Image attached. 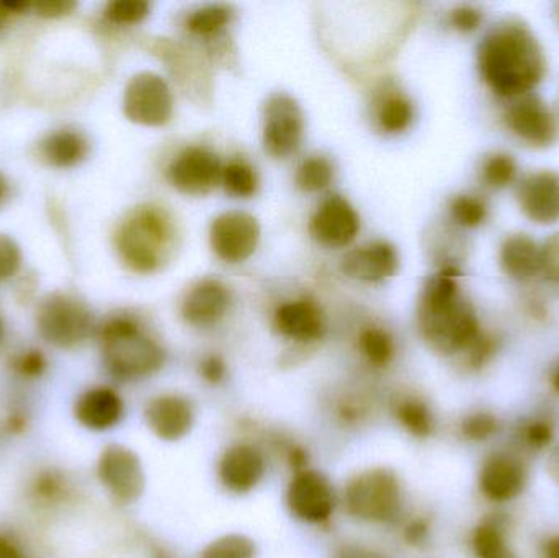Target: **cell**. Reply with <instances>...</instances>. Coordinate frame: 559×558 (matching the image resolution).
<instances>
[{
    "label": "cell",
    "mask_w": 559,
    "mask_h": 558,
    "mask_svg": "<svg viewBox=\"0 0 559 558\" xmlns=\"http://www.w3.org/2000/svg\"><path fill=\"white\" fill-rule=\"evenodd\" d=\"M483 81L499 97L531 94L547 74V58L532 29L518 20L496 25L478 49Z\"/></svg>",
    "instance_id": "obj_1"
},
{
    "label": "cell",
    "mask_w": 559,
    "mask_h": 558,
    "mask_svg": "<svg viewBox=\"0 0 559 558\" xmlns=\"http://www.w3.org/2000/svg\"><path fill=\"white\" fill-rule=\"evenodd\" d=\"M459 278V269L445 265L427 282L419 301L420 336L443 357L462 356L483 331L475 308L460 290Z\"/></svg>",
    "instance_id": "obj_2"
},
{
    "label": "cell",
    "mask_w": 559,
    "mask_h": 558,
    "mask_svg": "<svg viewBox=\"0 0 559 558\" xmlns=\"http://www.w3.org/2000/svg\"><path fill=\"white\" fill-rule=\"evenodd\" d=\"M100 349L105 369L117 382H143L166 366V349L131 317L110 318L100 328Z\"/></svg>",
    "instance_id": "obj_3"
},
{
    "label": "cell",
    "mask_w": 559,
    "mask_h": 558,
    "mask_svg": "<svg viewBox=\"0 0 559 558\" xmlns=\"http://www.w3.org/2000/svg\"><path fill=\"white\" fill-rule=\"evenodd\" d=\"M338 498L345 514L357 523L393 526L404 518L403 480L388 465H371L355 472L345 482Z\"/></svg>",
    "instance_id": "obj_4"
},
{
    "label": "cell",
    "mask_w": 559,
    "mask_h": 558,
    "mask_svg": "<svg viewBox=\"0 0 559 558\" xmlns=\"http://www.w3.org/2000/svg\"><path fill=\"white\" fill-rule=\"evenodd\" d=\"M174 228L164 210L143 205L128 215L115 235L121 261L138 274H153L166 261Z\"/></svg>",
    "instance_id": "obj_5"
},
{
    "label": "cell",
    "mask_w": 559,
    "mask_h": 558,
    "mask_svg": "<svg viewBox=\"0 0 559 558\" xmlns=\"http://www.w3.org/2000/svg\"><path fill=\"white\" fill-rule=\"evenodd\" d=\"M338 498L331 478L314 467L289 474L285 507L289 517L305 526L328 527L334 521Z\"/></svg>",
    "instance_id": "obj_6"
},
{
    "label": "cell",
    "mask_w": 559,
    "mask_h": 558,
    "mask_svg": "<svg viewBox=\"0 0 559 558\" xmlns=\"http://www.w3.org/2000/svg\"><path fill=\"white\" fill-rule=\"evenodd\" d=\"M95 477L117 507H133L146 491V471L140 454L120 442L102 449L95 462Z\"/></svg>",
    "instance_id": "obj_7"
},
{
    "label": "cell",
    "mask_w": 559,
    "mask_h": 558,
    "mask_svg": "<svg viewBox=\"0 0 559 558\" xmlns=\"http://www.w3.org/2000/svg\"><path fill=\"white\" fill-rule=\"evenodd\" d=\"M39 336L58 347L74 349L91 337L94 330L91 311L68 294H51L39 304L36 313Z\"/></svg>",
    "instance_id": "obj_8"
},
{
    "label": "cell",
    "mask_w": 559,
    "mask_h": 558,
    "mask_svg": "<svg viewBox=\"0 0 559 558\" xmlns=\"http://www.w3.org/2000/svg\"><path fill=\"white\" fill-rule=\"evenodd\" d=\"M269 472L267 451L251 439L233 442L216 461V478L226 494L248 497L254 494Z\"/></svg>",
    "instance_id": "obj_9"
},
{
    "label": "cell",
    "mask_w": 559,
    "mask_h": 558,
    "mask_svg": "<svg viewBox=\"0 0 559 558\" xmlns=\"http://www.w3.org/2000/svg\"><path fill=\"white\" fill-rule=\"evenodd\" d=\"M123 110L128 120L134 123L163 127L173 118V92L160 75L140 72L130 79L124 88Z\"/></svg>",
    "instance_id": "obj_10"
},
{
    "label": "cell",
    "mask_w": 559,
    "mask_h": 558,
    "mask_svg": "<svg viewBox=\"0 0 559 558\" xmlns=\"http://www.w3.org/2000/svg\"><path fill=\"white\" fill-rule=\"evenodd\" d=\"M143 419L154 438L174 444L192 435L197 425V406L183 393L164 392L147 400Z\"/></svg>",
    "instance_id": "obj_11"
},
{
    "label": "cell",
    "mask_w": 559,
    "mask_h": 558,
    "mask_svg": "<svg viewBox=\"0 0 559 558\" xmlns=\"http://www.w3.org/2000/svg\"><path fill=\"white\" fill-rule=\"evenodd\" d=\"M305 133V117L295 98L275 94L264 110V146L271 156H292L298 151Z\"/></svg>",
    "instance_id": "obj_12"
},
{
    "label": "cell",
    "mask_w": 559,
    "mask_h": 558,
    "mask_svg": "<svg viewBox=\"0 0 559 558\" xmlns=\"http://www.w3.org/2000/svg\"><path fill=\"white\" fill-rule=\"evenodd\" d=\"M528 484V468L514 452H492L478 472L479 494L495 504L518 500Z\"/></svg>",
    "instance_id": "obj_13"
},
{
    "label": "cell",
    "mask_w": 559,
    "mask_h": 558,
    "mask_svg": "<svg viewBox=\"0 0 559 558\" xmlns=\"http://www.w3.org/2000/svg\"><path fill=\"white\" fill-rule=\"evenodd\" d=\"M213 251L229 264L248 261L261 241V226L246 212H226L213 222L210 229Z\"/></svg>",
    "instance_id": "obj_14"
},
{
    "label": "cell",
    "mask_w": 559,
    "mask_h": 558,
    "mask_svg": "<svg viewBox=\"0 0 559 558\" xmlns=\"http://www.w3.org/2000/svg\"><path fill=\"white\" fill-rule=\"evenodd\" d=\"M223 167L209 147H186L169 167V180L187 195H205L222 180Z\"/></svg>",
    "instance_id": "obj_15"
},
{
    "label": "cell",
    "mask_w": 559,
    "mask_h": 558,
    "mask_svg": "<svg viewBox=\"0 0 559 558\" xmlns=\"http://www.w3.org/2000/svg\"><path fill=\"white\" fill-rule=\"evenodd\" d=\"M509 130L531 147H547L557 138V121L538 95L515 98L504 115Z\"/></svg>",
    "instance_id": "obj_16"
},
{
    "label": "cell",
    "mask_w": 559,
    "mask_h": 558,
    "mask_svg": "<svg viewBox=\"0 0 559 558\" xmlns=\"http://www.w3.org/2000/svg\"><path fill=\"white\" fill-rule=\"evenodd\" d=\"M72 415L85 431L100 435L114 431L124 422L127 403L114 387H91L75 399Z\"/></svg>",
    "instance_id": "obj_17"
},
{
    "label": "cell",
    "mask_w": 559,
    "mask_h": 558,
    "mask_svg": "<svg viewBox=\"0 0 559 558\" xmlns=\"http://www.w3.org/2000/svg\"><path fill=\"white\" fill-rule=\"evenodd\" d=\"M360 229V219L354 206L341 195H331L319 205L311 218L312 238L328 248H345Z\"/></svg>",
    "instance_id": "obj_18"
},
{
    "label": "cell",
    "mask_w": 559,
    "mask_h": 558,
    "mask_svg": "<svg viewBox=\"0 0 559 558\" xmlns=\"http://www.w3.org/2000/svg\"><path fill=\"white\" fill-rule=\"evenodd\" d=\"M522 212L538 225L559 222V174L555 170H538L528 174L518 190Z\"/></svg>",
    "instance_id": "obj_19"
},
{
    "label": "cell",
    "mask_w": 559,
    "mask_h": 558,
    "mask_svg": "<svg viewBox=\"0 0 559 558\" xmlns=\"http://www.w3.org/2000/svg\"><path fill=\"white\" fill-rule=\"evenodd\" d=\"M231 307V292L218 281L197 284L182 305V317L190 327L212 328L218 324Z\"/></svg>",
    "instance_id": "obj_20"
},
{
    "label": "cell",
    "mask_w": 559,
    "mask_h": 558,
    "mask_svg": "<svg viewBox=\"0 0 559 558\" xmlns=\"http://www.w3.org/2000/svg\"><path fill=\"white\" fill-rule=\"evenodd\" d=\"M341 268L347 277L355 281L381 282L396 274L400 258L390 242L374 241L347 252Z\"/></svg>",
    "instance_id": "obj_21"
},
{
    "label": "cell",
    "mask_w": 559,
    "mask_h": 558,
    "mask_svg": "<svg viewBox=\"0 0 559 558\" xmlns=\"http://www.w3.org/2000/svg\"><path fill=\"white\" fill-rule=\"evenodd\" d=\"M75 485L68 472L49 465L41 467L29 478L26 497L33 508L41 513H55L75 500Z\"/></svg>",
    "instance_id": "obj_22"
},
{
    "label": "cell",
    "mask_w": 559,
    "mask_h": 558,
    "mask_svg": "<svg viewBox=\"0 0 559 558\" xmlns=\"http://www.w3.org/2000/svg\"><path fill=\"white\" fill-rule=\"evenodd\" d=\"M275 328L286 340L311 344L324 336V318L318 305L311 300L283 304L275 313Z\"/></svg>",
    "instance_id": "obj_23"
},
{
    "label": "cell",
    "mask_w": 559,
    "mask_h": 558,
    "mask_svg": "<svg viewBox=\"0 0 559 558\" xmlns=\"http://www.w3.org/2000/svg\"><path fill=\"white\" fill-rule=\"evenodd\" d=\"M390 415L409 438L427 441L436 435V413L429 402L416 393H401L391 399Z\"/></svg>",
    "instance_id": "obj_24"
},
{
    "label": "cell",
    "mask_w": 559,
    "mask_h": 558,
    "mask_svg": "<svg viewBox=\"0 0 559 558\" xmlns=\"http://www.w3.org/2000/svg\"><path fill=\"white\" fill-rule=\"evenodd\" d=\"M502 271L515 281H528L542 272V248L528 235L508 236L499 252Z\"/></svg>",
    "instance_id": "obj_25"
},
{
    "label": "cell",
    "mask_w": 559,
    "mask_h": 558,
    "mask_svg": "<svg viewBox=\"0 0 559 558\" xmlns=\"http://www.w3.org/2000/svg\"><path fill=\"white\" fill-rule=\"evenodd\" d=\"M469 549L475 558H519L509 541L508 527L499 517L485 518L473 527Z\"/></svg>",
    "instance_id": "obj_26"
},
{
    "label": "cell",
    "mask_w": 559,
    "mask_h": 558,
    "mask_svg": "<svg viewBox=\"0 0 559 558\" xmlns=\"http://www.w3.org/2000/svg\"><path fill=\"white\" fill-rule=\"evenodd\" d=\"M88 144L78 131H55L41 143V156L55 167H72L87 156Z\"/></svg>",
    "instance_id": "obj_27"
},
{
    "label": "cell",
    "mask_w": 559,
    "mask_h": 558,
    "mask_svg": "<svg viewBox=\"0 0 559 558\" xmlns=\"http://www.w3.org/2000/svg\"><path fill=\"white\" fill-rule=\"evenodd\" d=\"M377 406L373 399L360 392L341 393L331 406V416L335 425L347 431L364 428L373 418Z\"/></svg>",
    "instance_id": "obj_28"
},
{
    "label": "cell",
    "mask_w": 559,
    "mask_h": 558,
    "mask_svg": "<svg viewBox=\"0 0 559 558\" xmlns=\"http://www.w3.org/2000/svg\"><path fill=\"white\" fill-rule=\"evenodd\" d=\"M358 349L373 369H386L394 360L396 346L393 337L383 328L371 327L361 331L358 336Z\"/></svg>",
    "instance_id": "obj_29"
},
{
    "label": "cell",
    "mask_w": 559,
    "mask_h": 558,
    "mask_svg": "<svg viewBox=\"0 0 559 558\" xmlns=\"http://www.w3.org/2000/svg\"><path fill=\"white\" fill-rule=\"evenodd\" d=\"M258 544L248 534L228 533L210 541L197 558H258Z\"/></svg>",
    "instance_id": "obj_30"
},
{
    "label": "cell",
    "mask_w": 559,
    "mask_h": 558,
    "mask_svg": "<svg viewBox=\"0 0 559 558\" xmlns=\"http://www.w3.org/2000/svg\"><path fill=\"white\" fill-rule=\"evenodd\" d=\"M501 422L495 413L486 409H476V412L466 413L459 423V432L465 441L473 444H483L491 441L492 438L501 431Z\"/></svg>",
    "instance_id": "obj_31"
},
{
    "label": "cell",
    "mask_w": 559,
    "mask_h": 558,
    "mask_svg": "<svg viewBox=\"0 0 559 558\" xmlns=\"http://www.w3.org/2000/svg\"><path fill=\"white\" fill-rule=\"evenodd\" d=\"M334 179L331 161L322 156H312L302 161L296 173V186L305 192H321L328 189Z\"/></svg>",
    "instance_id": "obj_32"
},
{
    "label": "cell",
    "mask_w": 559,
    "mask_h": 558,
    "mask_svg": "<svg viewBox=\"0 0 559 558\" xmlns=\"http://www.w3.org/2000/svg\"><path fill=\"white\" fill-rule=\"evenodd\" d=\"M518 163L511 154L495 153L483 163L481 180L489 189H506L518 179Z\"/></svg>",
    "instance_id": "obj_33"
},
{
    "label": "cell",
    "mask_w": 559,
    "mask_h": 558,
    "mask_svg": "<svg viewBox=\"0 0 559 558\" xmlns=\"http://www.w3.org/2000/svg\"><path fill=\"white\" fill-rule=\"evenodd\" d=\"M222 182L226 192L238 199H249L258 192V174L245 161H233L223 169Z\"/></svg>",
    "instance_id": "obj_34"
},
{
    "label": "cell",
    "mask_w": 559,
    "mask_h": 558,
    "mask_svg": "<svg viewBox=\"0 0 559 558\" xmlns=\"http://www.w3.org/2000/svg\"><path fill=\"white\" fill-rule=\"evenodd\" d=\"M413 104L409 98L400 94L390 95L378 111L380 127L388 133H401L406 130L413 121Z\"/></svg>",
    "instance_id": "obj_35"
},
{
    "label": "cell",
    "mask_w": 559,
    "mask_h": 558,
    "mask_svg": "<svg viewBox=\"0 0 559 558\" xmlns=\"http://www.w3.org/2000/svg\"><path fill=\"white\" fill-rule=\"evenodd\" d=\"M555 423L547 416H534L522 423L519 428V439L522 446L532 452L550 451L555 444Z\"/></svg>",
    "instance_id": "obj_36"
},
{
    "label": "cell",
    "mask_w": 559,
    "mask_h": 558,
    "mask_svg": "<svg viewBox=\"0 0 559 558\" xmlns=\"http://www.w3.org/2000/svg\"><path fill=\"white\" fill-rule=\"evenodd\" d=\"M450 215L463 228H478L488 218V205L481 197L463 193L450 202Z\"/></svg>",
    "instance_id": "obj_37"
},
{
    "label": "cell",
    "mask_w": 559,
    "mask_h": 558,
    "mask_svg": "<svg viewBox=\"0 0 559 558\" xmlns=\"http://www.w3.org/2000/svg\"><path fill=\"white\" fill-rule=\"evenodd\" d=\"M233 12L226 5H206L195 10L187 19V28L195 35H215L219 29L225 28L231 22Z\"/></svg>",
    "instance_id": "obj_38"
},
{
    "label": "cell",
    "mask_w": 559,
    "mask_h": 558,
    "mask_svg": "<svg viewBox=\"0 0 559 558\" xmlns=\"http://www.w3.org/2000/svg\"><path fill=\"white\" fill-rule=\"evenodd\" d=\"M498 349V337L495 334L481 331L478 337L469 344L468 349L460 356V359H462L463 366L468 372H481L488 364L492 363Z\"/></svg>",
    "instance_id": "obj_39"
},
{
    "label": "cell",
    "mask_w": 559,
    "mask_h": 558,
    "mask_svg": "<svg viewBox=\"0 0 559 558\" xmlns=\"http://www.w3.org/2000/svg\"><path fill=\"white\" fill-rule=\"evenodd\" d=\"M150 10L144 0H115L105 7V19L115 25H136L150 15Z\"/></svg>",
    "instance_id": "obj_40"
},
{
    "label": "cell",
    "mask_w": 559,
    "mask_h": 558,
    "mask_svg": "<svg viewBox=\"0 0 559 558\" xmlns=\"http://www.w3.org/2000/svg\"><path fill=\"white\" fill-rule=\"evenodd\" d=\"M401 541L409 549H424L432 537V520L427 514H413L401 520Z\"/></svg>",
    "instance_id": "obj_41"
},
{
    "label": "cell",
    "mask_w": 559,
    "mask_h": 558,
    "mask_svg": "<svg viewBox=\"0 0 559 558\" xmlns=\"http://www.w3.org/2000/svg\"><path fill=\"white\" fill-rule=\"evenodd\" d=\"M48 360L38 349L23 351L12 359V370L23 380H38L45 376Z\"/></svg>",
    "instance_id": "obj_42"
},
{
    "label": "cell",
    "mask_w": 559,
    "mask_h": 558,
    "mask_svg": "<svg viewBox=\"0 0 559 558\" xmlns=\"http://www.w3.org/2000/svg\"><path fill=\"white\" fill-rule=\"evenodd\" d=\"M20 265H22L20 246L10 236L0 235V282L15 275Z\"/></svg>",
    "instance_id": "obj_43"
},
{
    "label": "cell",
    "mask_w": 559,
    "mask_h": 558,
    "mask_svg": "<svg viewBox=\"0 0 559 558\" xmlns=\"http://www.w3.org/2000/svg\"><path fill=\"white\" fill-rule=\"evenodd\" d=\"M199 376L206 385L219 387L228 379V364L218 354H209L199 364Z\"/></svg>",
    "instance_id": "obj_44"
},
{
    "label": "cell",
    "mask_w": 559,
    "mask_h": 558,
    "mask_svg": "<svg viewBox=\"0 0 559 558\" xmlns=\"http://www.w3.org/2000/svg\"><path fill=\"white\" fill-rule=\"evenodd\" d=\"M483 19H485V15H483L481 10L469 5L459 7L450 13V23L460 33L475 32L481 26Z\"/></svg>",
    "instance_id": "obj_45"
},
{
    "label": "cell",
    "mask_w": 559,
    "mask_h": 558,
    "mask_svg": "<svg viewBox=\"0 0 559 558\" xmlns=\"http://www.w3.org/2000/svg\"><path fill=\"white\" fill-rule=\"evenodd\" d=\"M542 272L548 281L559 284V233H555L542 248Z\"/></svg>",
    "instance_id": "obj_46"
},
{
    "label": "cell",
    "mask_w": 559,
    "mask_h": 558,
    "mask_svg": "<svg viewBox=\"0 0 559 558\" xmlns=\"http://www.w3.org/2000/svg\"><path fill=\"white\" fill-rule=\"evenodd\" d=\"M29 413L23 406H10L3 416L2 429L5 435L20 436L28 429Z\"/></svg>",
    "instance_id": "obj_47"
},
{
    "label": "cell",
    "mask_w": 559,
    "mask_h": 558,
    "mask_svg": "<svg viewBox=\"0 0 559 558\" xmlns=\"http://www.w3.org/2000/svg\"><path fill=\"white\" fill-rule=\"evenodd\" d=\"M332 558H388L380 550L364 543H342L335 547Z\"/></svg>",
    "instance_id": "obj_48"
},
{
    "label": "cell",
    "mask_w": 559,
    "mask_h": 558,
    "mask_svg": "<svg viewBox=\"0 0 559 558\" xmlns=\"http://www.w3.org/2000/svg\"><path fill=\"white\" fill-rule=\"evenodd\" d=\"M36 13L45 19H59V16L69 15L78 3L71 0H43V2L33 3Z\"/></svg>",
    "instance_id": "obj_49"
},
{
    "label": "cell",
    "mask_w": 559,
    "mask_h": 558,
    "mask_svg": "<svg viewBox=\"0 0 559 558\" xmlns=\"http://www.w3.org/2000/svg\"><path fill=\"white\" fill-rule=\"evenodd\" d=\"M0 558H32L19 537L0 531Z\"/></svg>",
    "instance_id": "obj_50"
},
{
    "label": "cell",
    "mask_w": 559,
    "mask_h": 558,
    "mask_svg": "<svg viewBox=\"0 0 559 558\" xmlns=\"http://www.w3.org/2000/svg\"><path fill=\"white\" fill-rule=\"evenodd\" d=\"M548 478L559 487V441L551 446L547 455V465H545Z\"/></svg>",
    "instance_id": "obj_51"
},
{
    "label": "cell",
    "mask_w": 559,
    "mask_h": 558,
    "mask_svg": "<svg viewBox=\"0 0 559 558\" xmlns=\"http://www.w3.org/2000/svg\"><path fill=\"white\" fill-rule=\"evenodd\" d=\"M542 558H559V534L548 536L542 544Z\"/></svg>",
    "instance_id": "obj_52"
},
{
    "label": "cell",
    "mask_w": 559,
    "mask_h": 558,
    "mask_svg": "<svg viewBox=\"0 0 559 558\" xmlns=\"http://www.w3.org/2000/svg\"><path fill=\"white\" fill-rule=\"evenodd\" d=\"M150 558H173L169 553H167L166 547L159 546V544H151L150 547Z\"/></svg>",
    "instance_id": "obj_53"
},
{
    "label": "cell",
    "mask_w": 559,
    "mask_h": 558,
    "mask_svg": "<svg viewBox=\"0 0 559 558\" xmlns=\"http://www.w3.org/2000/svg\"><path fill=\"white\" fill-rule=\"evenodd\" d=\"M28 7H32L29 2H0V9L13 10V12H19V10H26Z\"/></svg>",
    "instance_id": "obj_54"
},
{
    "label": "cell",
    "mask_w": 559,
    "mask_h": 558,
    "mask_svg": "<svg viewBox=\"0 0 559 558\" xmlns=\"http://www.w3.org/2000/svg\"><path fill=\"white\" fill-rule=\"evenodd\" d=\"M551 387H554L555 393L559 396V366L551 373Z\"/></svg>",
    "instance_id": "obj_55"
},
{
    "label": "cell",
    "mask_w": 559,
    "mask_h": 558,
    "mask_svg": "<svg viewBox=\"0 0 559 558\" xmlns=\"http://www.w3.org/2000/svg\"><path fill=\"white\" fill-rule=\"evenodd\" d=\"M5 180L2 179V176H0V202H2L3 197H5Z\"/></svg>",
    "instance_id": "obj_56"
},
{
    "label": "cell",
    "mask_w": 559,
    "mask_h": 558,
    "mask_svg": "<svg viewBox=\"0 0 559 558\" xmlns=\"http://www.w3.org/2000/svg\"><path fill=\"white\" fill-rule=\"evenodd\" d=\"M554 117H555V121H557V130L559 131V105H558L557 114H554Z\"/></svg>",
    "instance_id": "obj_57"
},
{
    "label": "cell",
    "mask_w": 559,
    "mask_h": 558,
    "mask_svg": "<svg viewBox=\"0 0 559 558\" xmlns=\"http://www.w3.org/2000/svg\"><path fill=\"white\" fill-rule=\"evenodd\" d=\"M3 340V321L2 318H0V341Z\"/></svg>",
    "instance_id": "obj_58"
}]
</instances>
